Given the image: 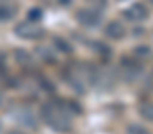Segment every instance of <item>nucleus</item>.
Masks as SVG:
<instances>
[{
	"mask_svg": "<svg viewBox=\"0 0 153 134\" xmlns=\"http://www.w3.org/2000/svg\"><path fill=\"white\" fill-rule=\"evenodd\" d=\"M128 134H150V131L141 127V125H130L128 127Z\"/></svg>",
	"mask_w": 153,
	"mask_h": 134,
	"instance_id": "obj_8",
	"label": "nucleus"
},
{
	"mask_svg": "<svg viewBox=\"0 0 153 134\" xmlns=\"http://www.w3.org/2000/svg\"><path fill=\"white\" fill-rule=\"evenodd\" d=\"M43 118L46 120L48 125H52L57 131H66L71 125V118L66 113V109L64 107H59L55 104H50V106H46L43 109Z\"/></svg>",
	"mask_w": 153,
	"mask_h": 134,
	"instance_id": "obj_1",
	"label": "nucleus"
},
{
	"mask_svg": "<svg viewBox=\"0 0 153 134\" xmlns=\"http://www.w3.org/2000/svg\"><path fill=\"white\" fill-rule=\"evenodd\" d=\"M11 134H22V133H11Z\"/></svg>",
	"mask_w": 153,
	"mask_h": 134,
	"instance_id": "obj_11",
	"label": "nucleus"
},
{
	"mask_svg": "<svg viewBox=\"0 0 153 134\" xmlns=\"http://www.w3.org/2000/svg\"><path fill=\"white\" fill-rule=\"evenodd\" d=\"M89 2H93L94 5H100V7H103V5H105V0H89Z\"/></svg>",
	"mask_w": 153,
	"mask_h": 134,
	"instance_id": "obj_10",
	"label": "nucleus"
},
{
	"mask_svg": "<svg viewBox=\"0 0 153 134\" xmlns=\"http://www.w3.org/2000/svg\"><path fill=\"white\" fill-rule=\"evenodd\" d=\"M123 16L130 22H143V20L148 18V9H146L144 4H134L123 13Z\"/></svg>",
	"mask_w": 153,
	"mask_h": 134,
	"instance_id": "obj_2",
	"label": "nucleus"
},
{
	"mask_svg": "<svg viewBox=\"0 0 153 134\" xmlns=\"http://www.w3.org/2000/svg\"><path fill=\"white\" fill-rule=\"evenodd\" d=\"M16 32L22 36V38H39L41 36V29H38V25L30 23V22H25V23H20L16 27Z\"/></svg>",
	"mask_w": 153,
	"mask_h": 134,
	"instance_id": "obj_4",
	"label": "nucleus"
},
{
	"mask_svg": "<svg viewBox=\"0 0 153 134\" xmlns=\"http://www.w3.org/2000/svg\"><path fill=\"white\" fill-rule=\"evenodd\" d=\"M11 16H14V9L11 5H0V22L9 20Z\"/></svg>",
	"mask_w": 153,
	"mask_h": 134,
	"instance_id": "obj_7",
	"label": "nucleus"
},
{
	"mask_svg": "<svg viewBox=\"0 0 153 134\" xmlns=\"http://www.w3.org/2000/svg\"><path fill=\"white\" fill-rule=\"evenodd\" d=\"M152 2H153V0H152Z\"/></svg>",
	"mask_w": 153,
	"mask_h": 134,
	"instance_id": "obj_12",
	"label": "nucleus"
},
{
	"mask_svg": "<svg viewBox=\"0 0 153 134\" xmlns=\"http://www.w3.org/2000/svg\"><path fill=\"white\" fill-rule=\"evenodd\" d=\"M76 18L85 27H96L100 23V14L94 9H82V11L76 13Z\"/></svg>",
	"mask_w": 153,
	"mask_h": 134,
	"instance_id": "obj_3",
	"label": "nucleus"
},
{
	"mask_svg": "<svg viewBox=\"0 0 153 134\" xmlns=\"http://www.w3.org/2000/svg\"><path fill=\"white\" fill-rule=\"evenodd\" d=\"M105 32H107V36L109 38H112V40H121L123 36H125V27H123V23L121 22H111L107 27H105Z\"/></svg>",
	"mask_w": 153,
	"mask_h": 134,
	"instance_id": "obj_5",
	"label": "nucleus"
},
{
	"mask_svg": "<svg viewBox=\"0 0 153 134\" xmlns=\"http://www.w3.org/2000/svg\"><path fill=\"white\" fill-rule=\"evenodd\" d=\"M141 115H143V118L144 120H148V122H153V104H144L143 107H141Z\"/></svg>",
	"mask_w": 153,
	"mask_h": 134,
	"instance_id": "obj_6",
	"label": "nucleus"
},
{
	"mask_svg": "<svg viewBox=\"0 0 153 134\" xmlns=\"http://www.w3.org/2000/svg\"><path fill=\"white\" fill-rule=\"evenodd\" d=\"M135 54H139V55H150V54H152V50H150L148 46H139V48L135 50Z\"/></svg>",
	"mask_w": 153,
	"mask_h": 134,
	"instance_id": "obj_9",
	"label": "nucleus"
}]
</instances>
